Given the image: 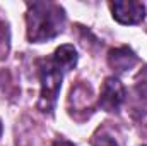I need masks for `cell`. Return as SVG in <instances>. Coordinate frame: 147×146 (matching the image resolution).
Returning <instances> with one entry per match:
<instances>
[{
	"label": "cell",
	"mask_w": 147,
	"mask_h": 146,
	"mask_svg": "<svg viewBox=\"0 0 147 146\" xmlns=\"http://www.w3.org/2000/svg\"><path fill=\"white\" fill-rule=\"evenodd\" d=\"M51 59L62 71H72L77 64V52L74 45H62L55 50Z\"/></svg>",
	"instance_id": "6"
},
{
	"label": "cell",
	"mask_w": 147,
	"mask_h": 146,
	"mask_svg": "<svg viewBox=\"0 0 147 146\" xmlns=\"http://www.w3.org/2000/svg\"><path fill=\"white\" fill-rule=\"evenodd\" d=\"M38 74L41 81V93H39L38 107L41 112L51 113L57 105V98L62 88L63 71L53 62V59H43L38 62Z\"/></svg>",
	"instance_id": "2"
},
{
	"label": "cell",
	"mask_w": 147,
	"mask_h": 146,
	"mask_svg": "<svg viewBox=\"0 0 147 146\" xmlns=\"http://www.w3.org/2000/svg\"><path fill=\"white\" fill-rule=\"evenodd\" d=\"M125 102V86L118 77H106L103 83V89L98 100L99 108L105 112H118Z\"/></svg>",
	"instance_id": "4"
},
{
	"label": "cell",
	"mask_w": 147,
	"mask_h": 146,
	"mask_svg": "<svg viewBox=\"0 0 147 146\" xmlns=\"http://www.w3.org/2000/svg\"><path fill=\"white\" fill-rule=\"evenodd\" d=\"M69 102L74 103V108H70V113L74 115V112H80L82 110H92L91 107V88L89 86H84V84H79L77 88H72L70 91V98Z\"/></svg>",
	"instance_id": "7"
},
{
	"label": "cell",
	"mask_w": 147,
	"mask_h": 146,
	"mask_svg": "<svg viewBox=\"0 0 147 146\" xmlns=\"http://www.w3.org/2000/svg\"><path fill=\"white\" fill-rule=\"evenodd\" d=\"M135 100H137V108L147 112V84L137 86L135 88Z\"/></svg>",
	"instance_id": "10"
},
{
	"label": "cell",
	"mask_w": 147,
	"mask_h": 146,
	"mask_svg": "<svg viewBox=\"0 0 147 146\" xmlns=\"http://www.w3.org/2000/svg\"><path fill=\"white\" fill-rule=\"evenodd\" d=\"M92 146H118V143L115 141V138H111L105 131H99L92 138Z\"/></svg>",
	"instance_id": "9"
},
{
	"label": "cell",
	"mask_w": 147,
	"mask_h": 146,
	"mask_svg": "<svg viewBox=\"0 0 147 146\" xmlns=\"http://www.w3.org/2000/svg\"><path fill=\"white\" fill-rule=\"evenodd\" d=\"M139 59L135 55V52L128 46H120V48H113L108 53V64L110 67L118 74L128 72L134 65H137Z\"/></svg>",
	"instance_id": "5"
},
{
	"label": "cell",
	"mask_w": 147,
	"mask_h": 146,
	"mask_svg": "<svg viewBox=\"0 0 147 146\" xmlns=\"http://www.w3.org/2000/svg\"><path fill=\"white\" fill-rule=\"evenodd\" d=\"M28 40L31 43H43L53 40L63 31L65 12L53 2H33L28 3L26 12Z\"/></svg>",
	"instance_id": "1"
},
{
	"label": "cell",
	"mask_w": 147,
	"mask_h": 146,
	"mask_svg": "<svg viewBox=\"0 0 147 146\" xmlns=\"http://www.w3.org/2000/svg\"><path fill=\"white\" fill-rule=\"evenodd\" d=\"M51 146H75V145H74V143H70V141H67V139L58 138V139H55V141L51 143Z\"/></svg>",
	"instance_id": "11"
},
{
	"label": "cell",
	"mask_w": 147,
	"mask_h": 146,
	"mask_svg": "<svg viewBox=\"0 0 147 146\" xmlns=\"http://www.w3.org/2000/svg\"><path fill=\"white\" fill-rule=\"evenodd\" d=\"M2 132H3V126H2V120H0V138H2Z\"/></svg>",
	"instance_id": "12"
},
{
	"label": "cell",
	"mask_w": 147,
	"mask_h": 146,
	"mask_svg": "<svg viewBox=\"0 0 147 146\" xmlns=\"http://www.w3.org/2000/svg\"><path fill=\"white\" fill-rule=\"evenodd\" d=\"M9 50H10V35L7 26L0 23V60L7 59Z\"/></svg>",
	"instance_id": "8"
},
{
	"label": "cell",
	"mask_w": 147,
	"mask_h": 146,
	"mask_svg": "<svg viewBox=\"0 0 147 146\" xmlns=\"http://www.w3.org/2000/svg\"><path fill=\"white\" fill-rule=\"evenodd\" d=\"M146 146H147V145H146Z\"/></svg>",
	"instance_id": "13"
},
{
	"label": "cell",
	"mask_w": 147,
	"mask_h": 146,
	"mask_svg": "<svg viewBox=\"0 0 147 146\" xmlns=\"http://www.w3.org/2000/svg\"><path fill=\"white\" fill-rule=\"evenodd\" d=\"M113 19L120 24H139L146 17V5L137 0H118L110 3Z\"/></svg>",
	"instance_id": "3"
}]
</instances>
